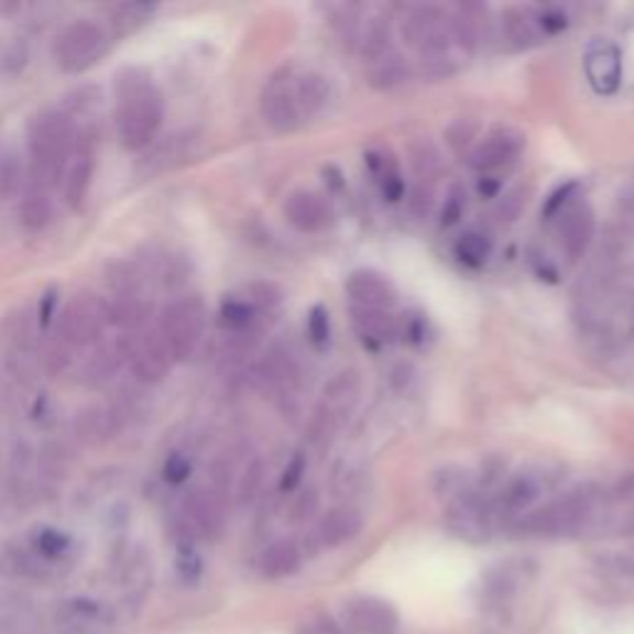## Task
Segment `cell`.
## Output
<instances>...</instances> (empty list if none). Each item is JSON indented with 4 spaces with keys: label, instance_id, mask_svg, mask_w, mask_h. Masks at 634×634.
I'll return each mask as SVG.
<instances>
[{
    "label": "cell",
    "instance_id": "19",
    "mask_svg": "<svg viewBox=\"0 0 634 634\" xmlns=\"http://www.w3.org/2000/svg\"><path fill=\"white\" fill-rule=\"evenodd\" d=\"M0 347L10 354V360L23 362L33 357L37 347L35 320L28 310H13L0 323Z\"/></svg>",
    "mask_w": 634,
    "mask_h": 634
},
{
    "label": "cell",
    "instance_id": "48",
    "mask_svg": "<svg viewBox=\"0 0 634 634\" xmlns=\"http://www.w3.org/2000/svg\"><path fill=\"white\" fill-rule=\"evenodd\" d=\"M578 192V182H568L555 188V192L548 196V201L543 206V216L545 218H558L565 208L572 204V196Z\"/></svg>",
    "mask_w": 634,
    "mask_h": 634
},
{
    "label": "cell",
    "instance_id": "12",
    "mask_svg": "<svg viewBox=\"0 0 634 634\" xmlns=\"http://www.w3.org/2000/svg\"><path fill=\"white\" fill-rule=\"evenodd\" d=\"M186 528L198 538L216 540L223 533L226 511L218 489H194L184 499Z\"/></svg>",
    "mask_w": 634,
    "mask_h": 634
},
{
    "label": "cell",
    "instance_id": "34",
    "mask_svg": "<svg viewBox=\"0 0 634 634\" xmlns=\"http://www.w3.org/2000/svg\"><path fill=\"white\" fill-rule=\"evenodd\" d=\"M107 285L112 295H129V293H144L146 277L142 273V267L134 261H114L107 265L105 271Z\"/></svg>",
    "mask_w": 634,
    "mask_h": 634
},
{
    "label": "cell",
    "instance_id": "58",
    "mask_svg": "<svg viewBox=\"0 0 634 634\" xmlns=\"http://www.w3.org/2000/svg\"><path fill=\"white\" fill-rule=\"evenodd\" d=\"M315 509H317V495H315V491H307L300 495V499H297L295 509H293V518L307 521L315 513Z\"/></svg>",
    "mask_w": 634,
    "mask_h": 634
},
{
    "label": "cell",
    "instance_id": "11",
    "mask_svg": "<svg viewBox=\"0 0 634 634\" xmlns=\"http://www.w3.org/2000/svg\"><path fill=\"white\" fill-rule=\"evenodd\" d=\"M523 149H525L523 132L513 127H499L493 129V132L485 136L469 156H466V164H469L473 172H481L485 176L489 172H495V168L515 162Z\"/></svg>",
    "mask_w": 634,
    "mask_h": 634
},
{
    "label": "cell",
    "instance_id": "36",
    "mask_svg": "<svg viewBox=\"0 0 634 634\" xmlns=\"http://www.w3.org/2000/svg\"><path fill=\"white\" fill-rule=\"evenodd\" d=\"M453 255L459 258L463 265L481 267L491 255V241L479 231H466L453 243Z\"/></svg>",
    "mask_w": 634,
    "mask_h": 634
},
{
    "label": "cell",
    "instance_id": "30",
    "mask_svg": "<svg viewBox=\"0 0 634 634\" xmlns=\"http://www.w3.org/2000/svg\"><path fill=\"white\" fill-rule=\"evenodd\" d=\"M18 218L25 231H40V228H45L50 223V218H53V204H50L47 188L30 184L23 201H20Z\"/></svg>",
    "mask_w": 634,
    "mask_h": 634
},
{
    "label": "cell",
    "instance_id": "10",
    "mask_svg": "<svg viewBox=\"0 0 634 634\" xmlns=\"http://www.w3.org/2000/svg\"><path fill=\"white\" fill-rule=\"evenodd\" d=\"M342 620L347 632L352 634H394L400 627V614L392 608V602L370 598V594L347 602Z\"/></svg>",
    "mask_w": 634,
    "mask_h": 634
},
{
    "label": "cell",
    "instance_id": "20",
    "mask_svg": "<svg viewBox=\"0 0 634 634\" xmlns=\"http://www.w3.org/2000/svg\"><path fill=\"white\" fill-rule=\"evenodd\" d=\"M105 310H107V323L114 327H122V330L136 332L146 325L149 317L154 313L152 297H146V293H129V295H109L105 297Z\"/></svg>",
    "mask_w": 634,
    "mask_h": 634
},
{
    "label": "cell",
    "instance_id": "31",
    "mask_svg": "<svg viewBox=\"0 0 634 634\" xmlns=\"http://www.w3.org/2000/svg\"><path fill=\"white\" fill-rule=\"evenodd\" d=\"M540 491H543L540 481L535 479V476H531V473L513 476V479L505 483L503 491H501V509L509 511V513L525 511L528 505L538 501Z\"/></svg>",
    "mask_w": 634,
    "mask_h": 634
},
{
    "label": "cell",
    "instance_id": "13",
    "mask_svg": "<svg viewBox=\"0 0 634 634\" xmlns=\"http://www.w3.org/2000/svg\"><path fill=\"white\" fill-rule=\"evenodd\" d=\"M261 114L265 124L277 134H291L303 122L300 112H297L293 85L287 83L285 75H275L271 83L265 85L261 97Z\"/></svg>",
    "mask_w": 634,
    "mask_h": 634
},
{
    "label": "cell",
    "instance_id": "16",
    "mask_svg": "<svg viewBox=\"0 0 634 634\" xmlns=\"http://www.w3.org/2000/svg\"><path fill=\"white\" fill-rule=\"evenodd\" d=\"M594 238V211L588 204H570L558 216V241L570 261L584 255Z\"/></svg>",
    "mask_w": 634,
    "mask_h": 634
},
{
    "label": "cell",
    "instance_id": "18",
    "mask_svg": "<svg viewBox=\"0 0 634 634\" xmlns=\"http://www.w3.org/2000/svg\"><path fill=\"white\" fill-rule=\"evenodd\" d=\"M124 416L119 414L114 406H87V409L77 412L75 416V434L79 441L87 446L107 444L109 439L122 431Z\"/></svg>",
    "mask_w": 634,
    "mask_h": 634
},
{
    "label": "cell",
    "instance_id": "43",
    "mask_svg": "<svg viewBox=\"0 0 634 634\" xmlns=\"http://www.w3.org/2000/svg\"><path fill=\"white\" fill-rule=\"evenodd\" d=\"M376 182H380V186H382V194H384V198L386 201H400V198L404 196V192H406V186H404V178H402V174H400V166H396V162L392 156H386L384 154V162H382V168L380 172H376Z\"/></svg>",
    "mask_w": 634,
    "mask_h": 634
},
{
    "label": "cell",
    "instance_id": "52",
    "mask_svg": "<svg viewBox=\"0 0 634 634\" xmlns=\"http://www.w3.org/2000/svg\"><path fill=\"white\" fill-rule=\"evenodd\" d=\"M523 206H525V188H513V192L503 196L501 206L495 208V216H499V221L511 223V221H515V218H518Z\"/></svg>",
    "mask_w": 634,
    "mask_h": 634
},
{
    "label": "cell",
    "instance_id": "21",
    "mask_svg": "<svg viewBox=\"0 0 634 634\" xmlns=\"http://www.w3.org/2000/svg\"><path fill=\"white\" fill-rule=\"evenodd\" d=\"M357 394H360V380H357L354 372L337 374L335 380L325 386V400L320 409V422L325 424V429L327 426L335 429V426L352 412V406L357 404Z\"/></svg>",
    "mask_w": 634,
    "mask_h": 634
},
{
    "label": "cell",
    "instance_id": "39",
    "mask_svg": "<svg viewBox=\"0 0 634 634\" xmlns=\"http://www.w3.org/2000/svg\"><path fill=\"white\" fill-rule=\"evenodd\" d=\"M23 184V162L10 146H0V201H8Z\"/></svg>",
    "mask_w": 634,
    "mask_h": 634
},
{
    "label": "cell",
    "instance_id": "22",
    "mask_svg": "<svg viewBox=\"0 0 634 634\" xmlns=\"http://www.w3.org/2000/svg\"><path fill=\"white\" fill-rule=\"evenodd\" d=\"M362 513L350 509V505H340V509L327 511L320 523H317V540L323 548H340V545L354 540L362 533Z\"/></svg>",
    "mask_w": 634,
    "mask_h": 634
},
{
    "label": "cell",
    "instance_id": "32",
    "mask_svg": "<svg viewBox=\"0 0 634 634\" xmlns=\"http://www.w3.org/2000/svg\"><path fill=\"white\" fill-rule=\"evenodd\" d=\"M158 6L154 3H122L109 10V25H112V33L124 37L136 33L139 28H144L149 20L154 18Z\"/></svg>",
    "mask_w": 634,
    "mask_h": 634
},
{
    "label": "cell",
    "instance_id": "56",
    "mask_svg": "<svg viewBox=\"0 0 634 634\" xmlns=\"http://www.w3.org/2000/svg\"><path fill=\"white\" fill-rule=\"evenodd\" d=\"M297 634H342L340 624H335L330 617H315L300 624Z\"/></svg>",
    "mask_w": 634,
    "mask_h": 634
},
{
    "label": "cell",
    "instance_id": "28",
    "mask_svg": "<svg viewBox=\"0 0 634 634\" xmlns=\"http://www.w3.org/2000/svg\"><path fill=\"white\" fill-rule=\"evenodd\" d=\"M503 35L515 50L533 47L543 35L538 15L525 8H509L503 13Z\"/></svg>",
    "mask_w": 634,
    "mask_h": 634
},
{
    "label": "cell",
    "instance_id": "26",
    "mask_svg": "<svg viewBox=\"0 0 634 634\" xmlns=\"http://www.w3.org/2000/svg\"><path fill=\"white\" fill-rule=\"evenodd\" d=\"M293 97L300 117L310 119L327 105L330 99V83L320 73H305L293 83Z\"/></svg>",
    "mask_w": 634,
    "mask_h": 634
},
{
    "label": "cell",
    "instance_id": "55",
    "mask_svg": "<svg viewBox=\"0 0 634 634\" xmlns=\"http://www.w3.org/2000/svg\"><path fill=\"white\" fill-rule=\"evenodd\" d=\"M538 25H540V33L558 35L565 28H568V15L560 13V10H545V13L538 15Z\"/></svg>",
    "mask_w": 634,
    "mask_h": 634
},
{
    "label": "cell",
    "instance_id": "33",
    "mask_svg": "<svg viewBox=\"0 0 634 634\" xmlns=\"http://www.w3.org/2000/svg\"><path fill=\"white\" fill-rule=\"evenodd\" d=\"M406 79H409V67H406L404 59L394 53L376 59V63H372L370 69H367V83H370V87L380 89V92L400 87Z\"/></svg>",
    "mask_w": 634,
    "mask_h": 634
},
{
    "label": "cell",
    "instance_id": "8",
    "mask_svg": "<svg viewBox=\"0 0 634 634\" xmlns=\"http://www.w3.org/2000/svg\"><path fill=\"white\" fill-rule=\"evenodd\" d=\"M127 367L142 384H158L172 372L174 357L168 352L158 327H142L124 337Z\"/></svg>",
    "mask_w": 634,
    "mask_h": 634
},
{
    "label": "cell",
    "instance_id": "44",
    "mask_svg": "<svg viewBox=\"0 0 634 634\" xmlns=\"http://www.w3.org/2000/svg\"><path fill=\"white\" fill-rule=\"evenodd\" d=\"M99 617V604L89 600H69L57 610V620L67 624V627H77V624H89Z\"/></svg>",
    "mask_w": 634,
    "mask_h": 634
},
{
    "label": "cell",
    "instance_id": "53",
    "mask_svg": "<svg viewBox=\"0 0 634 634\" xmlns=\"http://www.w3.org/2000/svg\"><path fill=\"white\" fill-rule=\"evenodd\" d=\"M409 208H412V214L414 216H419V218H426L431 214V208H434V192L426 184H416L412 186V192H409Z\"/></svg>",
    "mask_w": 634,
    "mask_h": 634
},
{
    "label": "cell",
    "instance_id": "27",
    "mask_svg": "<svg viewBox=\"0 0 634 634\" xmlns=\"http://www.w3.org/2000/svg\"><path fill=\"white\" fill-rule=\"evenodd\" d=\"M357 50L367 65L376 63L392 53V28L386 15H372L360 30V43Z\"/></svg>",
    "mask_w": 634,
    "mask_h": 634
},
{
    "label": "cell",
    "instance_id": "49",
    "mask_svg": "<svg viewBox=\"0 0 634 634\" xmlns=\"http://www.w3.org/2000/svg\"><path fill=\"white\" fill-rule=\"evenodd\" d=\"M476 127L471 119H459V122H453L449 129H446V142L453 149L456 154H463L466 146L473 142L476 136Z\"/></svg>",
    "mask_w": 634,
    "mask_h": 634
},
{
    "label": "cell",
    "instance_id": "4",
    "mask_svg": "<svg viewBox=\"0 0 634 634\" xmlns=\"http://www.w3.org/2000/svg\"><path fill=\"white\" fill-rule=\"evenodd\" d=\"M107 50L109 33L102 25L95 20H75L57 35L53 57L63 73L79 75L95 67L107 55Z\"/></svg>",
    "mask_w": 634,
    "mask_h": 634
},
{
    "label": "cell",
    "instance_id": "5",
    "mask_svg": "<svg viewBox=\"0 0 634 634\" xmlns=\"http://www.w3.org/2000/svg\"><path fill=\"white\" fill-rule=\"evenodd\" d=\"M402 37L422 57V63H426V59H446L453 45L451 18L439 6H419L406 13Z\"/></svg>",
    "mask_w": 634,
    "mask_h": 634
},
{
    "label": "cell",
    "instance_id": "54",
    "mask_svg": "<svg viewBox=\"0 0 634 634\" xmlns=\"http://www.w3.org/2000/svg\"><path fill=\"white\" fill-rule=\"evenodd\" d=\"M57 303H59V291H57V287H47V291L43 293V297H40V305H37V325H40V330H47V327L53 325Z\"/></svg>",
    "mask_w": 634,
    "mask_h": 634
},
{
    "label": "cell",
    "instance_id": "9",
    "mask_svg": "<svg viewBox=\"0 0 634 634\" xmlns=\"http://www.w3.org/2000/svg\"><path fill=\"white\" fill-rule=\"evenodd\" d=\"M95 168H97V132L92 127H79L75 154L69 158V166L63 176L65 204L73 208V211H77V208L85 204L89 186H92L95 178Z\"/></svg>",
    "mask_w": 634,
    "mask_h": 634
},
{
    "label": "cell",
    "instance_id": "37",
    "mask_svg": "<svg viewBox=\"0 0 634 634\" xmlns=\"http://www.w3.org/2000/svg\"><path fill=\"white\" fill-rule=\"evenodd\" d=\"M218 317H221V325L228 332L241 335V332H251L258 313L253 305H248L243 300V297H228V300H223Z\"/></svg>",
    "mask_w": 634,
    "mask_h": 634
},
{
    "label": "cell",
    "instance_id": "2",
    "mask_svg": "<svg viewBox=\"0 0 634 634\" xmlns=\"http://www.w3.org/2000/svg\"><path fill=\"white\" fill-rule=\"evenodd\" d=\"M79 127L63 109H43L28 127L30 162H33V186L50 188L65 176L75 154Z\"/></svg>",
    "mask_w": 634,
    "mask_h": 634
},
{
    "label": "cell",
    "instance_id": "40",
    "mask_svg": "<svg viewBox=\"0 0 634 634\" xmlns=\"http://www.w3.org/2000/svg\"><path fill=\"white\" fill-rule=\"evenodd\" d=\"M73 345H67L63 337L53 335V340H47L43 347V370L50 376H59L69 370V364H73Z\"/></svg>",
    "mask_w": 634,
    "mask_h": 634
},
{
    "label": "cell",
    "instance_id": "6",
    "mask_svg": "<svg viewBox=\"0 0 634 634\" xmlns=\"http://www.w3.org/2000/svg\"><path fill=\"white\" fill-rule=\"evenodd\" d=\"M594 509L592 489H575L521 521V531L528 535H565L578 531Z\"/></svg>",
    "mask_w": 634,
    "mask_h": 634
},
{
    "label": "cell",
    "instance_id": "25",
    "mask_svg": "<svg viewBox=\"0 0 634 634\" xmlns=\"http://www.w3.org/2000/svg\"><path fill=\"white\" fill-rule=\"evenodd\" d=\"M303 565V555L297 543L291 538H281L267 545L261 555V572L267 580H283L291 578Z\"/></svg>",
    "mask_w": 634,
    "mask_h": 634
},
{
    "label": "cell",
    "instance_id": "45",
    "mask_svg": "<svg viewBox=\"0 0 634 634\" xmlns=\"http://www.w3.org/2000/svg\"><path fill=\"white\" fill-rule=\"evenodd\" d=\"M307 337H310L317 350H325L330 345V313H327L325 305H315L307 313Z\"/></svg>",
    "mask_w": 634,
    "mask_h": 634
},
{
    "label": "cell",
    "instance_id": "15",
    "mask_svg": "<svg viewBox=\"0 0 634 634\" xmlns=\"http://www.w3.org/2000/svg\"><path fill=\"white\" fill-rule=\"evenodd\" d=\"M345 293L357 307H372V310H386L396 303V291L390 277L372 267H357L345 281Z\"/></svg>",
    "mask_w": 634,
    "mask_h": 634
},
{
    "label": "cell",
    "instance_id": "7",
    "mask_svg": "<svg viewBox=\"0 0 634 634\" xmlns=\"http://www.w3.org/2000/svg\"><path fill=\"white\" fill-rule=\"evenodd\" d=\"M107 327L105 297L92 291H77L63 307L57 335L73 347H89L102 340Z\"/></svg>",
    "mask_w": 634,
    "mask_h": 634
},
{
    "label": "cell",
    "instance_id": "35",
    "mask_svg": "<svg viewBox=\"0 0 634 634\" xmlns=\"http://www.w3.org/2000/svg\"><path fill=\"white\" fill-rule=\"evenodd\" d=\"M69 535L57 531V528H37L33 535H30V550H33L37 558H43L45 562H55L63 558V555L69 550Z\"/></svg>",
    "mask_w": 634,
    "mask_h": 634
},
{
    "label": "cell",
    "instance_id": "23",
    "mask_svg": "<svg viewBox=\"0 0 634 634\" xmlns=\"http://www.w3.org/2000/svg\"><path fill=\"white\" fill-rule=\"evenodd\" d=\"M352 325L364 347L370 350H382L396 337V323L386 310H372V307L352 305Z\"/></svg>",
    "mask_w": 634,
    "mask_h": 634
},
{
    "label": "cell",
    "instance_id": "1",
    "mask_svg": "<svg viewBox=\"0 0 634 634\" xmlns=\"http://www.w3.org/2000/svg\"><path fill=\"white\" fill-rule=\"evenodd\" d=\"M117 132L127 152H142L154 142L164 119V99L152 75L142 67H124L114 77Z\"/></svg>",
    "mask_w": 634,
    "mask_h": 634
},
{
    "label": "cell",
    "instance_id": "17",
    "mask_svg": "<svg viewBox=\"0 0 634 634\" xmlns=\"http://www.w3.org/2000/svg\"><path fill=\"white\" fill-rule=\"evenodd\" d=\"M283 216L300 233H317L330 223V208H327L325 198L315 192H305V188L285 198Z\"/></svg>",
    "mask_w": 634,
    "mask_h": 634
},
{
    "label": "cell",
    "instance_id": "14",
    "mask_svg": "<svg viewBox=\"0 0 634 634\" xmlns=\"http://www.w3.org/2000/svg\"><path fill=\"white\" fill-rule=\"evenodd\" d=\"M584 75L598 95H614L622 85V53L608 40H598L584 53Z\"/></svg>",
    "mask_w": 634,
    "mask_h": 634
},
{
    "label": "cell",
    "instance_id": "57",
    "mask_svg": "<svg viewBox=\"0 0 634 634\" xmlns=\"http://www.w3.org/2000/svg\"><path fill=\"white\" fill-rule=\"evenodd\" d=\"M402 335L409 345H419L424 340V320L422 317L419 315H406Z\"/></svg>",
    "mask_w": 634,
    "mask_h": 634
},
{
    "label": "cell",
    "instance_id": "29",
    "mask_svg": "<svg viewBox=\"0 0 634 634\" xmlns=\"http://www.w3.org/2000/svg\"><path fill=\"white\" fill-rule=\"evenodd\" d=\"M406 154H409V164L414 168V174L419 176L422 184L434 182V178L441 176L444 158L431 139L416 136L414 142H409V146H406Z\"/></svg>",
    "mask_w": 634,
    "mask_h": 634
},
{
    "label": "cell",
    "instance_id": "59",
    "mask_svg": "<svg viewBox=\"0 0 634 634\" xmlns=\"http://www.w3.org/2000/svg\"><path fill=\"white\" fill-rule=\"evenodd\" d=\"M499 188H501L499 178H493V176H481V178H479V194H481V198H493L495 194H499Z\"/></svg>",
    "mask_w": 634,
    "mask_h": 634
},
{
    "label": "cell",
    "instance_id": "38",
    "mask_svg": "<svg viewBox=\"0 0 634 634\" xmlns=\"http://www.w3.org/2000/svg\"><path fill=\"white\" fill-rule=\"evenodd\" d=\"M451 18V35H453V45H459L461 50H469L473 53L476 45H479V20L473 15V8L471 6H461L456 8L453 13H449Z\"/></svg>",
    "mask_w": 634,
    "mask_h": 634
},
{
    "label": "cell",
    "instance_id": "50",
    "mask_svg": "<svg viewBox=\"0 0 634 634\" xmlns=\"http://www.w3.org/2000/svg\"><path fill=\"white\" fill-rule=\"evenodd\" d=\"M192 469H194V466H192V461L186 459L184 453H178V451L168 453V459L164 461V469H162L164 481L172 483V485L184 483L188 476H192Z\"/></svg>",
    "mask_w": 634,
    "mask_h": 634
},
{
    "label": "cell",
    "instance_id": "41",
    "mask_svg": "<svg viewBox=\"0 0 634 634\" xmlns=\"http://www.w3.org/2000/svg\"><path fill=\"white\" fill-rule=\"evenodd\" d=\"M28 63V45L23 37H3L0 40V73L18 75Z\"/></svg>",
    "mask_w": 634,
    "mask_h": 634
},
{
    "label": "cell",
    "instance_id": "46",
    "mask_svg": "<svg viewBox=\"0 0 634 634\" xmlns=\"http://www.w3.org/2000/svg\"><path fill=\"white\" fill-rule=\"evenodd\" d=\"M263 461L261 459H253L251 463L245 466V471L241 476V481H238V501L241 503H251L258 491H261V483H263Z\"/></svg>",
    "mask_w": 634,
    "mask_h": 634
},
{
    "label": "cell",
    "instance_id": "51",
    "mask_svg": "<svg viewBox=\"0 0 634 634\" xmlns=\"http://www.w3.org/2000/svg\"><path fill=\"white\" fill-rule=\"evenodd\" d=\"M305 469H307V456H305L303 451L293 453V459L287 461L285 471H283V476H281V491H283V493L295 491V489H297V483L303 481Z\"/></svg>",
    "mask_w": 634,
    "mask_h": 634
},
{
    "label": "cell",
    "instance_id": "47",
    "mask_svg": "<svg viewBox=\"0 0 634 634\" xmlns=\"http://www.w3.org/2000/svg\"><path fill=\"white\" fill-rule=\"evenodd\" d=\"M463 208H466V192H463V186L461 184H453L449 188V194H446V204L441 208V226L444 228H449L453 223H459L461 221V216H463Z\"/></svg>",
    "mask_w": 634,
    "mask_h": 634
},
{
    "label": "cell",
    "instance_id": "24",
    "mask_svg": "<svg viewBox=\"0 0 634 634\" xmlns=\"http://www.w3.org/2000/svg\"><path fill=\"white\" fill-rule=\"evenodd\" d=\"M127 364V345L124 337H119L114 342H105L99 350L89 357V362L85 367V382L89 386L107 384L109 380H114L117 372Z\"/></svg>",
    "mask_w": 634,
    "mask_h": 634
},
{
    "label": "cell",
    "instance_id": "3",
    "mask_svg": "<svg viewBox=\"0 0 634 634\" xmlns=\"http://www.w3.org/2000/svg\"><path fill=\"white\" fill-rule=\"evenodd\" d=\"M206 330V305L201 295H182L168 303L158 323L174 362H186L196 354Z\"/></svg>",
    "mask_w": 634,
    "mask_h": 634
},
{
    "label": "cell",
    "instance_id": "42",
    "mask_svg": "<svg viewBox=\"0 0 634 634\" xmlns=\"http://www.w3.org/2000/svg\"><path fill=\"white\" fill-rule=\"evenodd\" d=\"M243 300L248 305L255 307V313L261 310H273L275 305H281L283 300V291L271 281H255L245 287V297Z\"/></svg>",
    "mask_w": 634,
    "mask_h": 634
}]
</instances>
